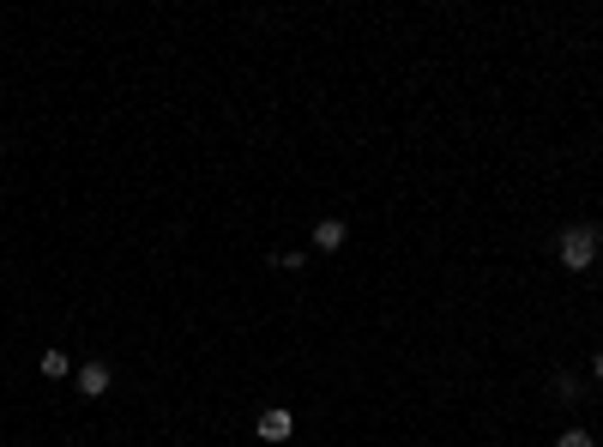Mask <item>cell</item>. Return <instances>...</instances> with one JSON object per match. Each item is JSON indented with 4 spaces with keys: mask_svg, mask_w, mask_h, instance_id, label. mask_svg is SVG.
<instances>
[{
    "mask_svg": "<svg viewBox=\"0 0 603 447\" xmlns=\"http://www.w3.org/2000/svg\"><path fill=\"white\" fill-rule=\"evenodd\" d=\"M598 224H573V230H562V266L567 272H585V266L598 260Z\"/></svg>",
    "mask_w": 603,
    "mask_h": 447,
    "instance_id": "obj_1",
    "label": "cell"
},
{
    "mask_svg": "<svg viewBox=\"0 0 603 447\" xmlns=\"http://www.w3.org/2000/svg\"><path fill=\"white\" fill-rule=\"evenodd\" d=\"M73 381H79L85 399H103V393H109V363H85L79 375H73Z\"/></svg>",
    "mask_w": 603,
    "mask_h": 447,
    "instance_id": "obj_2",
    "label": "cell"
},
{
    "mask_svg": "<svg viewBox=\"0 0 603 447\" xmlns=\"http://www.w3.org/2000/svg\"><path fill=\"white\" fill-rule=\"evenodd\" d=\"M314 248H320V254H338V248H344V224L338 218H320V224H314Z\"/></svg>",
    "mask_w": 603,
    "mask_h": 447,
    "instance_id": "obj_3",
    "label": "cell"
},
{
    "mask_svg": "<svg viewBox=\"0 0 603 447\" xmlns=\"http://www.w3.org/2000/svg\"><path fill=\"white\" fill-rule=\"evenodd\" d=\"M260 442H272V447L290 442V411H266L260 417Z\"/></svg>",
    "mask_w": 603,
    "mask_h": 447,
    "instance_id": "obj_4",
    "label": "cell"
},
{
    "mask_svg": "<svg viewBox=\"0 0 603 447\" xmlns=\"http://www.w3.org/2000/svg\"><path fill=\"white\" fill-rule=\"evenodd\" d=\"M42 375H73V363H67V351H42Z\"/></svg>",
    "mask_w": 603,
    "mask_h": 447,
    "instance_id": "obj_5",
    "label": "cell"
},
{
    "mask_svg": "<svg viewBox=\"0 0 603 447\" xmlns=\"http://www.w3.org/2000/svg\"><path fill=\"white\" fill-rule=\"evenodd\" d=\"M555 447H598V442H591V429H567Z\"/></svg>",
    "mask_w": 603,
    "mask_h": 447,
    "instance_id": "obj_6",
    "label": "cell"
},
{
    "mask_svg": "<svg viewBox=\"0 0 603 447\" xmlns=\"http://www.w3.org/2000/svg\"><path fill=\"white\" fill-rule=\"evenodd\" d=\"M591 375H598V381H603V351H598V357H591Z\"/></svg>",
    "mask_w": 603,
    "mask_h": 447,
    "instance_id": "obj_7",
    "label": "cell"
}]
</instances>
